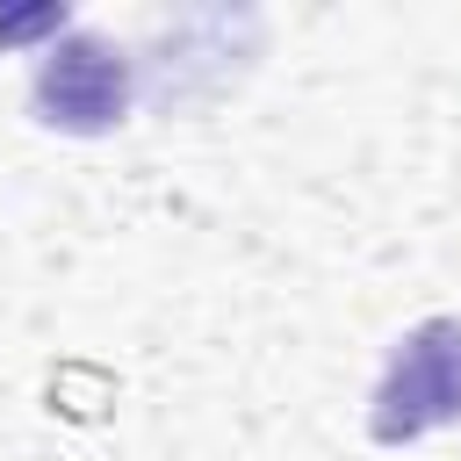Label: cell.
Returning a JSON list of instances; mask_svg holds the SVG:
<instances>
[{
    "mask_svg": "<svg viewBox=\"0 0 461 461\" xmlns=\"http://www.w3.org/2000/svg\"><path fill=\"white\" fill-rule=\"evenodd\" d=\"M439 425H461V317L411 324L375 382V403H367L375 447H411Z\"/></svg>",
    "mask_w": 461,
    "mask_h": 461,
    "instance_id": "1",
    "label": "cell"
},
{
    "mask_svg": "<svg viewBox=\"0 0 461 461\" xmlns=\"http://www.w3.org/2000/svg\"><path fill=\"white\" fill-rule=\"evenodd\" d=\"M29 108L43 130H65V137H101L130 115V58L94 36V29H72L43 50L36 79H29Z\"/></svg>",
    "mask_w": 461,
    "mask_h": 461,
    "instance_id": "2",
    "label": "cell"
},
{
    "mask_svg": "<svg viewBox=\"0 0 461 461\" xmlns=\"http://www.w3.org/2000/svg\"><path fill=\"white\" fill-rule=\"evenodd\" d=\"M43 29H65V7H29V14H0V43L43 36Z\"/></svg>",
    "mask_w": 461,
    "mask_h": 461,
    "instance_id": "3",
    "label": "cell"
}]
</instances>
